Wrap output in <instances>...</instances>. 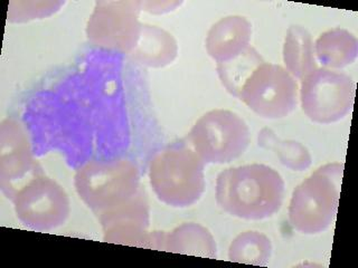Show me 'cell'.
<instances>
[{
  "mask_svg": "<svg viewBox=\"0 0 358 268\" xmlns=\"http://www.w3.org/2000/svg\"><path fill=\"white\" fill-rule=\"evenodd\" d=\"M189 141L204 163H229L249 147V126L234 112L213 110L194 124Z\"/></svg>",
  "mask_w": 358,
  "mask_h": 268,
  "instance_id": "5",
  "label": "cell"
},
{
  "mask_svg": "<svg viewBox=\"0 0 358 268\" xmlns=\"http://www.w3.org/2000/svg\"><path fill=\"white\" fill-rule=\"evenodd\" d=\"M31 154V142L24 126L7 119L0 126V188L7 198L35 177L42 174Z\"/></svg>",
  "mask_w": 358,
  "mask_h": 268,
  "instance_id": "11",
  "label": "cell"
},
{
  "mask_svg": "<svg viewBox=\"0 0 358 268\" xmlns=\"http://www.w3.org/2000/svg\"><path fill=\"white\" fill-rule=\"evenodd\" d=\"M298 92L296 78L285 67L263 61L244 82L238 98L259 117L278 120L296 109Z\"/></svg>",
  "mask_w": 358,
  "mask_h": 268,
  "instance_id": "7",
  "label": "cell"
},
{
  "mask_svg": "<svg viewBox=\"0 0 358 268\" xmlns=\"http://www.w3.org/2000/svg\"><path fill=\"white\" fill-rule=\"evenodd\" d=\"M74 187L84 204L99 215L139 191V170L130 160H93L78 168Z\"/></svg>",
  "mask_w": 358,
  "mask_h": 268,
  "instance_id": "4",
  "label": "cell"
},
{
  "mask_svg": "<svg viewBox=\"0 0 358 268\" xmlns=\"http://www.w3.org/2000/svg\"><path fill=\"white\" fill-rule=\"evenodd\" d=\"M141 5H143V8L145 10L149 11L151 14H164L167 11L173 10L177 6L180 5V3H177V1H175V3L173 1H171V3L157 1V3H141Z\"/></svg>",
  "mask_w": 358,
  "mask_h": 268,
  "instance_id": "21",
  "label": "cell"
},
{
  "mask_svg": "<svg viewBox=\"0 0 358 268\" xmlns=\"http://www.w3.org/2000/svg\"><path fill=\"white\" fill-rule=\"evenodd\" d=\"M259 144L273 151L280 162L292 171H305L313 163L310 152L302 143L294 140H282L271 128H263L259 134Z\"/></svg>",
  "mask_w": 358,
  "mask_h": 268,
  "instance_id": "18",
  "label": "cell"
},
{
  "mask_svg": "<svg viewBox=\"0 0 358 268\" xmlns=\"http://www.w3.org/2000/svg\"><path fill=\"white\" fill-rule=\"evenodd\" d=\"M251 22L245 17H224L207 34V53L217 64L231 61L251 46Z\"/></svg>",
  "mask_w": 358,
  "mask_h": 268,
  "instance_id": "12",
  "label": "cell"
},
{
  "mask_svg": "<svg viewBox=\"0 0 358 268\" xmlns=\"http://www.w3.org/2000/svg\"><path fill=\"white\" fill-rule=\"evenodd\" d=\"M357 54V38L344 28L324 31L315 43L317 61L329 70H338L352 64Z\"/></svg>",
  "mask_w": 358,
  "mask_h": 268,
  "instance_id": "14",
  "label": "cell"
},
{
  "mask_svg": "<svg viewBox=\"0 0 358 268\" xmlns=\"http://www.w3.org/2000/svg\"><path fill=\"white\" fill-rule=\"evenodd\" d=\"M128 55L139 64L160 68L176 59L178 44L173 35L165 29L143 24L137 44Z\"/></svg>",
  "mask_w": 358,
  "mask_h": 268,
  "instance_id": "13",
  "label": "cell"
},
{
  "mask_svg": "<svg viewBox=\"0 0 358 268\" xmlns=\"http://www.w3.org/2000/svg\"><path fill=\"white\" fill-rule=\"evenodd\" d=\"M263 61L264 59L260 54L257 53V50L249 46L243 53L231 61L218 63L216 70H217L218 77L227 92L234 95L235 98H238L244 82L259 65L262 64Z\"/></svg>",
  "mask_w": 358,
  "mask_h": 268,
  "instance_id": "19",
  "label": "cell"
},
{
  "mask_svg": "<svg viewBox=\"0 0 358 268\" xmlns=\"http://www.w3.org/2000/svg\"><path fill=\"white\" fill-rule=\"evenodd\" d=\"M270 238L262 232H245L234 238L229 248V260L248 265L266 266L272 255Z\"/></svg>",
  "mask_w": 358,
  "mask_h": 268,
  "instance_id": "17",
  "label": "cell"
},
{
  "mask_svg": "<svg viewBox=\"0 0 358 268\" xmlns=\"http://www.w3.org/2000/svg\"><path fill=\"white\" fill-rule=\"evenodd\" d=\"M106 243L165 251V232H148L149 204L140 189L121 204L99 214Z\"/></svg>",
  "mask_w": 358,
  "mask_h": 268,
  "instance_id": "9",
  "label": "cell"
},
{
  "mask_svg": "<svg viewBox=\"0 0 358 268\" xmlns=\"http://www.w3.org/2000/svg\"><path fill=\"white\" fill-rule=\"evenodd\" d=\"M344 165L334 162L318 168L294 189L289 221L296 232L316 234L329 228L338 210Z\"/></svg>",
  "mask_w": 358,
  "mask_h": 268,
  "instance_id": "3",
  "label": "cell"
},
{
  "mask_svg": "<svg viewBox=\"0 0 358 268\" xmlns=\"http://www.w3.org/2000/svg\"><path fill=\"white\" fill-rule=\"evenodd\" d=\"M11 201L20 223L37 232H50L70 216L69 195L44 173L24 184Z\"/></svg>",
  "mask_w": 358,
  "mask_h": 268,
  "instance_id": "8",
  "label": "cell"
},
{
  "mask_svg": "<svg viewBox=\"0 0 358 268\" xmlns=\"http://www.w3.org/2000/svg\"><path fill=\"white\" fill-rule=\"evenodd\" d=\"M141 1H99L87 22V39L96 47L130 53L141 31Z\"/></svg>",
  "mask_w": 358,
  "mask_h": 268,
  "instance_id": "10",
  "label": "cell"
},
{
  "mask_svg": "<svg viewBox=\"0 0 358 268\" xmlns=\"http://www.w3.org/2000/svg\"><path fill=\"white\" fill-rule=\"evenodd\" d=\"M165 251L216 260L217 246L212 232L199 223H186L166 237Z\"/></svg>",
  "mask_w": 358,
  "mask_h": 268,
  "instance_id": "15",
  "label": "cell"
},
{
  "mask_svg": "<svg viewBox=\"0 0 358 268\" xmlns=\"http://www.w3.org/2000/svg\"><path fill=\"white\" fill-rule=\"evenodd\" d=\"M148 176L158 199L175 208L196 204L205 191L204 161L185 147L157 152L149 162Z\"/></svg>",
  "mask_w": 358,
  "mask_h": 268,
  "instance_id": "2",
  "label": "cell"
},
{
  "mask_svg": "<svg viewBox=\"0 0 358 268\" xmlns=\"http://www.w3.org/2000/svg\"><path fill=\"white\" fill-rule=\"evenodd\" d=\"M39 5H41V3H33V7L26 10V9L20 8V6L17 5L15 1H13L8 6V20L13 22H22L35 20V18H38V17L53 14L54 11L59 10L62 3L48 1V5L45 6V7L35 10V8H37Z\"/></svg>",
  "mask_w": 358,
  "mask_h": 268,
  "instance_id": "20",
  "label": "cell"
},
{
  "mask_svg": "<svg viewBox=\"0 0 358 268\" xmlns=\"http://www.w3.org/2000/svg\"><path fill=\"white\" fill-rule=\"evenodd\" d=\"M283 61L285 70L294 78L306 77L316 70L315 44L309 31L301 26L292 25L285 35L283 44Z\"/></svg>",
  "mask_w": 358,
  "mask_h": 268,
  "instance_id": "16",
  "label": "cell"
},
{
  "mask_svg": "<svg viewBox=\"0 0 358 268\" xmlns=\"http://www.w3.org/2000/svg\"><path fill=\"white\" fill-rule=\"evenodd\" d=\"M285 181L266 165L229 168L216 180V202L224 211L245 221H263L282 207Z\"/></svg>",
  "mask_w": 358,
  "mask_h": 268,
  "instance_id": "1",
  "label": "cell"
},
{
  "mask_svg": "<svg viewBox=\"0 0 358 268\" xmlns=\"http://www.w3.org/2000/svg\"><path fill=\"white\" fill-rule=\"evenodd\" d=\"M355 100V83L339 70L317 67L301 80L302 111L311 121L331 124L343 120Z\"/></svg>",
  "mask_w": 358,
  "mask_h": 268,
  "instance_id": "6",
  "label": "cell"
}]
</instances>
